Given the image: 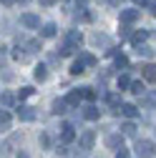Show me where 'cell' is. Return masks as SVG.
Listing matches in <instances>:
<instances>
[{"label":"cell","mask_w":156,"mask_h":158,"mask_svg":"<svg viewBox=\"0 0 156 158\" xmlns=\"http://www.w3.org/2000/svg\"><path fill=\"white\" fill-rule=\"evenodd\" d=\"M139 15H141V10H136V8L121 10V23H124V25H131V23H136V20H139Z\"/></svg>","instance_id":"obj_3"},{"label":"cell","mask_w":156,"mask_h":158,"mask_svg":"<svg viewBox=\"0 0 156 158\" xmlns=\"http://www.w3.org/2000/svg\"><path fill=\"white\" fill-rule=\"evenodd\" d=\"M18 118H20V121H35L38 118V113H35V108H30V106H20L18 108Z\"/></svg>","instance_id":"obj_5"},{"label":"cell","mask_w":156,"mask_h":158,"mask_svg":"<svg viewBox=\"0 0 156 158\" xmlns=\"http://www.w3.org/2000/svg\"><path fill=\"white\" fill-rule=\"evenodd\" d=\"M81 98H83V93H81V90H71V93L63 98V101H66V106H71V108H78V106H81Z\"/></svg>","instance_id":"obj_7"},{"label":"cell","mask_w":156,"mask_h":158,"mask_svg":"<svg viewBox=\"0 0 156 158\" xmlns=\"http://www.w3.org/2000/svg\"><path fill=\"white\" fill-rule=\"evenodd\" d=\"M116 113H121V115H126V118H136V115H139V108L131 106V103H121V108L116 110Z\"/></svg>","instance_id":"obj_10"},{"label":"cell","mask_w":156,"mask_h":158,"mask_svg":"<svg viewBox=\"0 0 156 158\" xmlns=\"http://www.w3.org/2000/svg\"><path fill=\"white\" fill-rule=\"evenodd\" d=\"M81 63H83V65H96V55L83 53V55H81Z\"/></svg>","instance_id":"obj_27"},{"label":"cell","mask_w":156,"mask_h":158,"mask_svg":"<svg viewBox=\"0 0 156 158\" xmlns=\"http://www.w3.org/2000/svg\"><path fill=\"white\" fill-rule=\"evenodd\" d=\"M28 53H38V50H41V40H28Z\"/></svg>","instance_id":"obj_29"},{"label":"cell","mask_w":156,"mask_h":158,"mask_svg":"<svg viewBox=\"0 0 156 158\" xmlns=\"http://www.w3.org/2000/svg\"><path fill=\"white\" fill-rule=\"evenodd\" d=\"M133 33H131V28L128 25H121V38H131Z\"/></svg>","instance_id":"obj_32"},{"label":"cell","mask_w":156,"mask_h":158,"mask_svg":"<svg viewBox=\"0 0 156 158\" xmlns=\"http://www.w3.org/2000/svg\"><path fill=\"white\" fill-rule=\"evenodd\" d=\"M83 70H86V65H83V63H81V58H78V60H76V63H73V65H71V73H73V75H81V73H83Z\"/></svg>","instance_id":"obj_22"},{"label":"cell","mask_w":156,"mask_h":158,"mask_svg":"<svg viewBox=\"0 0 156 158\" xmlns=\"http://www.w3.org/2000/svg\"><path fill=\"white\" fill-rule=\"evenodd\" d=\"M61 141H63V143H71V141H76V128H73L71 123H66V126H63V133H61Z\"/></svg>","instance_id":"obj_12"},{"label":"cell","mask_w":156,"mask_h":158,"mask_svg":"<svg viewBox=\"0 0 156 158\" xmlns=\"http://www.w3.org/2000/svg\"><path fill=\"white\" fill-rule=\"evenodd\" d=\"M3 81H13V73L10 70H3Z\"/></svg>","instance_id":"obj_35"},{"label":"cell","mask_w":156,"mask_h":158,"mask_svg":"<svg viewBox=\"0 0 156 158\" xmlns=\"http://www.w3.org/2000/svg\"><path fill=\"white\" fill-rule=\"evenodd\" d=\"M93 143H96V131H83V133H81V138H78L81 153H88V151H93Z\"/></svg>","instance_id":"obj_2"},{"label":"cell","mask_w":156,"mask_h":158,"mask_svg":"<svg viewBox=\"0 0 156 158\" xmlns=\"http://www.w3.org/2000/svg\"><path fill=\"white\" fill-rule=\"evenodd\" d=\"M20 3H28V0H20Z\"/></svg>","instance_id":"obj_42"},{"label":"cell","mask_w":156,"mask_h":158,"mask_svg":"<svg viewBox=\"0 0 156 158\" xmlns=\"http://www.w3.org/2000/svg\"><path fill=\"white\" fill-rule=\"evenodd\" d=\"M106 146H108V148H119V151H121V148H124V135H121V133H111V135L106 138Z\"/></svg>","instance_id":"obj_8"},{"label":"cell","mask_w":156,"mask_h":158,"mask_svg":"<svg viewBox=\"0 0 156 158\" xmlns=\"http://www.w3.org/2000/svg\"><path fill=\"white\" fill-rule=\"evenodd\" d=\"M0 126H3V128L10 126V113L8 110H0Z\"/></svg>","instance_id":"obj_28"},{"label":"cell","mask_w":156,"mask_h":158,"mask_svg":"<svg viewBox=\"0 0 156 158\" xmlns=\"http://www.w3.org/2000/svg\"><path fill=\"white\" fill-rule=\"evenodd\" d=\"M131 93H136V95H144V93H146V85H144L141 81H133V83H131Z\"/></svg>","instance_id":"obj_19"},{"label":"cell","mask_w":156,"mask_h":158,"mask_svg":"<svg viewBox=\"0 0 156 158\" xmlns=\"http://www.w3.org/2000/svg\"><path fill=\"white\" fill-rule=\"evenodd\" d=\"M133 133H136V123L133 121H128V123L121 126V135H133Z\"/></svg>","instance_id":"obj_18"},{"label":"cell","mask_w":156,"mask_h":158,"mask_svg":"<svg viewBox=\"0 0 156 158\" xmlns=\"http://www.w3.org/2000/svg\"><path fill=\"white\" fill-rule=\"evenodd\" d=\"M0 103H3V106H13L15 103V95L13 93H3V95H0Z\"/></svg>","instance_id":"obj_26"},{"label":"cell","mask_w":156,"mask_h":158,"mask_svg":"<svg viewBox=\"0 0 156 158\" xmlns=\"http://www.w3.org/2000/svg\"><path fill=\"white\" fill-rule=\"evenodd\" d=\"M18 158H30V156H28L25 151H20V153H18Z\"/></svg>","instance_id":"obj_40"},{"label":"cell","mask_w":156,"mask_h":158,"mask_svg":"<svg viewBox=\"0 0 156 158\" xmlns=\"http://www.w3.org/2000/svg\"><path fill=\"white\" fill-rule=\"evenodd\" d=\"M133 3H136V5H141V8H144V5H149V0H133Z\"/></svg>","instance_id":"obj_38"},{"label":"cell","mask_w":156,"mask_h":158,"mask_svg":"<svg viewBox=\"0 0 156 158\" xmlns=\"http://www.w3.org/2000/svg\"><path fill=\"white\" fill-rule=\"evenodd\" d=\"M136 153H139V158H156V146L141 138V141H136Z\"/></svg>","instance_id":"obj_1"},{"label":"cell","mask_w":156,"mask_h":158,"mask_svg":"<svg viewBox=\"0 0 156 158\" xmlns=\"http://www.w3.org/2000/svg\"><path fill=\"white\" fill-rule=\"evenodd\" d=\"M81 43H83V35L78 33V30H71V33L66 35V45H71L73 50H76V48H81Z\"/></svg>","instance_id":"obj_6"},{"label":"cell","mask_w":156,"mask_h":158,"mask_svg":"<svg viewBox=\"0 0 156 158\" xmlns=\"http://www.w3.org/2000/svg\"><path fill=\"white\" fill-rule=\"evenodd\" d=\"M20 23H23L25 28L35 30V28H41V18H38V15H33V13H25V15H20Z\"/></svg>","instance_id":"obj_4"},{"label":"cell","mask_w":156,"mask_h":158,"mask_svg":"<svg viewBox=\"0 0 156 158\" xmlns=\"http://www.w3.org/2000/svg\"><path fill=\"white\" fill-rule=\"evenodd\" d=\"M149 8H151V15H156V0H154V3H151Z\"/></svg>","instance_id":"obj_39"},{"label":"cell","mask_w":156,"mask_h":158,"mask_svg":"<svg viewBox=\"0 0 156 158\" xmlns=\"http://www.w3.org/2000/svg\"><path fill=\"white\" fill-rule=\"evenodd\" d=\"M146 38H149V30H136V33L131 35V45H133V48L144 45V43H146Z\"/></svg>","instance_id":"obj_9"},{"label":"cell","mask_w":156,"mask_h":158,"mask_svg":"<svg viewBox=\"0 0 156 158\" xmlns=\"http://www.w3.org/2000/svg\"><path fill=\"white\" fill-rule=\"evenodd\" d=\"M141 70H144V78H146L149 83H156V63H149V65H144Z\"/></svg>","instance_id":"obj_13"},{"label":"cell","mask_w":156,"mask_h":158,"mask_svg":"<svg viewBox=\"0 0 156 158\" xmlns=\"http://www.w3.org/2000/svg\"><path fill=\"white\" fill-rule=\"evenodd\" d=\"M18 95H20V98H30V95H33V88H30V85H23L20 90H18Z\"/></svg>","instance_id":"obj_31"},{"label":"cell","mask_w":156,"mask_h":158,"mask_svg":"<svg viewBox=\"0 0 156 158\" xmlns=\"http://www.w3.org/2000/svg\"><path fill=\"white\" fill-rule=\"evenodd\" d=\"M55 30H58V28H55V23H46V25L41 28V35H43V38H53V35H55Z\"/></svg>","instance_id":"obj_16"},{"label":"cell","mask_w":156,"mask_h":158,"mask_svg":"<svg viewBox=\"0 0 156 158\" xmlns=\"http://www.w3.org/2000/svg\"><path fill=\"white\" fill-rule=\"evenodd\" d=\"M116 68H128V58L126 55H116Z\"/></svg>","instance_id":"obj_30"},{"label":"cell","mask_w":156,"mask_h":158,"mask_svg":"<svg viewBox=\"0 0 156 158\" xmlns=\"http://www.w3.org/2000/svg\"><path fill=\"white\" fill-rule=\"evenodd\" d=\"M136 53H139V55H144V58H151V55H154V48L144 43V45H139V48H136Z\"/></svg>","instance_id":"obj_21"},{"label":"cell","mask_w":156,"mask_h":158,"mask_svg":"<svg viewBox=\"0 0 156 158\" xmlns=\"http://www.w3.org/2000/svg\"><path fill=\"white\" fill-rule=\"evenodd\" d=\"M41 146H43V148H48V146H50V138H48V133H43V135H41Z\"/></svg>","instance_id":"obj_33"},{"label":"cell","mask_w":156,"mask_h":158,"mask_svg":"<svg viewBox=\"0 0 156 158\" xmlns=\"http://www.w3.org/2000/svg\"><path fill=\"white\" fill-rule=\"evenodd\" d=\"M119 88L121 90H126V88H131V78L124 73V75H119Z\"/></svg>","instance_id":"obj_24"},{"label":"cell","mask_w":156,"mask_h":158,"mask_svg":"<svg viewBox=\"0 0 156 158\" xmlns=\"http://www.w3.org/2000/svg\"><path fill=\"white\" fill-rule=\"evenodd\" d=\"M81 93H83L86 101H96V98H98V93H96L93 88H81Z\"/></svg>","instance_id":"obj_23"},{"label":"cell","mask_w":156,"mask_h":158,"mask_svg":"<svg viewBox=\"0 0 156 158\" xmlns=\"http://www.w3.org/2000/svg\"><path fill=\"white\" fill-rule=\"evenodd\" d=\"M53 3H55V0H41V5H43V8H50Z\"/></svg>","instance_id":"obj_37"},{"label":"cell","mask_w":156,"mask_h":158,"mask_svg":"<svg viewBox=\"0 0 156 158\" xmlns=\"http://www.w3.org/2000/svg\"><path fill=\"white\" fill-rule=\"evenodd\" d=\"M86 3H88V0H76V5H78V10H83V8H86Z\"/></svg>","instance_id":"obj_36"},{"label":"cell","mask_w":156,"mask_h":158,"mask_svg":"<svg viewBox=\"0 0 156 158\" xmlns=\"http://www.w3.org/2000/svg\"><path fill=\"white\" fill-rule=\"evenodd\" d=\"M81 115L86 118V121H98V118H101V110H98V108H96V106H86Z\"/></svg>","instance_id":"obj_11"},{"label":"cell","mask_w":156,"mask_h":158,"mask_svg":"<svg viewBox=\"0 0 156 158\" xmlns=\"http://www.w3.org/2000/svg\"><path fill=\"white\" fill-rule=\"evenodd\" d=\"M13 58H15V60H20V63H23V60H28V53H23V48L18 45V48L13 50Z\"/></svg>","instance_id":"obj_25"},{"label":"cell","mask_w":156,"mask_h":158,"mask_svg":"<svg viewBox=\"0 0 156 158\" xmlns=\"http://www.w3.org/2000/svg\"><path fill=\"white\" fill-rule=\"evenodd\" d=\"M50 108H53V113H55V115H63L68 106H66V101H61V98H55V101H53V106H50Z\"/></svg>","instance_id":"obj_15"},{"label":"cell","mask_w":156,"mask_h":158,"mask_svg":"<svg viewBox=\"0 0 156 158\" xmlns=\"http://www.w3.org/2000/svg\"><path fill=\"white\" fill-rule=\"evenodd\" d=\"M116 158H128V151H126V148H121L119 153H116Z\"/></svg>","instance_id":"obj_34"},{"label":"cell","mask_w":156,"mask_h":158,"mask_svg":"<svg viewBox=\"0 0 156 158\" xmlns=\"http://www.w3.org/2000/svg\"><path fill=\"white\" fill-rule=\"evenodd\" d=\"M106 101H108V106H111V108H116V110L121 108V98L116 95V93H111V95H106Z\"/></svg>","instance_id":"obj_20"},{"label":"cell","mask_w":156,"mask_h":158,"mask_svg":"<svg viewBox=\"0 0 156 158\" xmlns=\"http://www.w3.org/2000/svg\"><path fill=\"white\" fill-rule=\"evenodd\" d=\"M0 3H3V5H13V3H15V0H0Z\"/></svg>","instance_id":"obj_41"},{"label":"cell","mask_w":156,"mask_h":158,"mask_svg":"<svg viewBox=\"0 0 156 158\" xmlns=\"http://www.w3.org/2000/svg\"><path fill=\"white\" fill-rule=\"evenodd\" d=\"M91 43H93V45H106V48L111 45V43H108V38H106V35H101V33H96V35L91 38Z\"/></svg>","instance_id":"obj_17"},{"label":"cell","mask_w":156,"mask_h":158,"mask_svg":"<svg viewBox=\"0 0 156 158\" xmlns=\"http://www.w3.org/2000/svg\"><path fill=\"white\" fill-rule=\"evenodd\" d=\"M33 75H35V81H38V83H43L46 78H48V68H46L43 63H41V65H35V73H33Z\"/></svg>","instance_id":"obj_14"}]
</instances>
